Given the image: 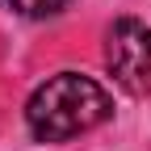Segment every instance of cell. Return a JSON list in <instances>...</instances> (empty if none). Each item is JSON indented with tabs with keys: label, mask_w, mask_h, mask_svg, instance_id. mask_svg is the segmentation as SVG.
I'll return each mask as SVG.
<instances>
[{
	"label": "cell",
	"mask_w": 151,
	"mask_h": 151,
	"mask_svg": "<svg viewBox=\"0 0 151 151\" xmlns=\"http://www.w3.org/2000/svg\"><path fill=\"white\" fill-rule=\"evenodd\" d=\"M109 113H113V97L92 76L59 71L34 88V97L25 105V126L38 143H63V139H76L84 130L101 126Z\"/></svg>",
	"instance_id": "cell-1"
},
{
	"label": "cell",
	"mask_w": 151,
	"mask_h": 151,
	"mask_svg": "<svg viewBox=\"0 0 151 151\" xmlns=\"http://www.w3.org/2000/svg\"><path fill=\"white\" fill-rule=\"evenodd\" d=\"M105 63L130 97H151V25L122 17L105 34Z\"/></svg>",
	"instance_id": "cell-2"
},
{
	"label": "cell",
	"mask_w": 151,
	"mask_h": 151,
	"mask_svg": "<svg viewBox=\"0 0 151 151\" xmlns=\"http://www.w3.org/2000/svg\"><path fill=\"white\" fill-rule=\"evenodd\" d=\"M9 13H17V17H50V13H59L67 0H0Z\"/></svg>",
	"instance_id": "cell-3"
}]
</instances>
